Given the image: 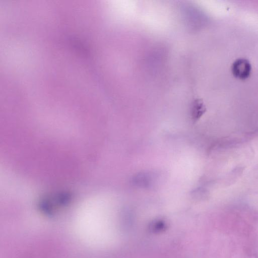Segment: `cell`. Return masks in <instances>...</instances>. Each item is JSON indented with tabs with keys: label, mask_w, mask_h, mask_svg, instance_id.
Returning <instances> with one entry per match:
<instances>
[{
	"label": "cell",
	"mask_w": 258,
	"mask_h": 258,
	"mask_svg": "<svg viewBox=\"0 0 258 258\" xmlns=\"http://www.w3.org/2000/svg\"><path fill=\"white\" fill-rule=\"evenodd\" d=\"M251 66L249 60L245 58H238L235 59L231 66L233 75L240 79L248 78L251 73Z\"/></svg>",
	"instance_id": "obj_1"
},
{
	"label": "cell",
	"mask_w": 258,
	"mask_h": 258,
	"mask_svg": "<svg viewBox=\"0 0 258 258\" xmlns=\"http://www.w3.org/2000/svg\"><path fill=\"white\" fill-rule=\"evenodd\" d=\"M190 113L192 118L196 121L205 112L206 106L203 100L200 98H196L191 104Z\"/></svg>",
	"instance_id": "obj_2"
}]
</instances>
